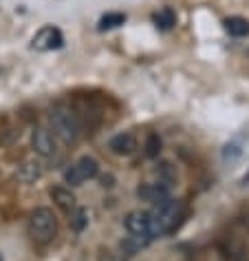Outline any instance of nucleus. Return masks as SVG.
<instances>
[{
	"mask_svg": "<svg viewBox=\"0 0 249 261\" xmlns=\"http://www.w3.org/2000/svg\"><path fill=\"white\" fill-rule=\"evenodd\" d=\"M148 215H150V237L159 239L179 228L181 219L185 217V206L179 199L168 197L159 201V204H154L152 211H148Z\"/></svg>",
	"mask_w": 249,
	"mask_h": 261,
	"instance_id": "f257e3e1",
	"label": "nucleus"
},
{
	"mask_svg": "<svg viewBox=\"0 0 249 261\" xmlns=\"http://www.w3.org/2000/svg\"><path fill=\"white\" fill-rule=\"evenodd\" d=\"M49 122H51V128H53V135L64 144H75L82 135V122L77 113L71 107H55L49 115Z\"/></svg>",
	"mask_w": 249,
	"mask_h": 261,
	"instance_id": "f03ea898",
	"label": "nucleus"
},
{
	"mask_svg": "<svg viewBox=\"0 0 249 261\" xmlns=\"http://www.w3.org/2000/svg\"><path fill=\"white\" fill-rule=\"evenodd\" d=\"M29 234L36 244H51L57 234V217L47 206H38L29 215Z\"/></svg>",
	"mask_w": 249,
	"mask_h": 261,
	"instance_id": "7ed1b4c3",
	"label": "nucleus"
},
{
	"mask_svg": "<svg viewBox=\"0 0 249 261\" xmlns=\"http://www.w3.org/2000/svg\"><path fill=\"white\" fill-rule=\"evenodd\" d=\"M100 175V162L90 155H82L80 160H75L67 171H64V181L71 186H82L84 181L95 179Z\"/></svg>",
	"mask_w": 249,
	"mask_h": 261,
	"instance_id": "20e7f679",
	"label": "nucleus"
},
{
	"mask_svg": "<svg viewBox=\"0 0 249 261\" xmlns=\"http://www.w3.org/2000/svg\"><path fill=\"white\" fill-rule=\"evenodd\" d=\"M137 146H139V140L133 130H121L108 140V151L117 158H130L137 151Z\"/></svg>",
	"mask_w": 249,
	"mask_h": 261,
	"instance_id": "39448f33",
	"label": "nucleus"
},
{
	"mask_svg": "<svg viewBox=\"0 0 249 261\" xmlns=\"http://www.w3.org/2000/svg\"><path fill=\"white\" fill-rule=\"evenodd\" d=\"M31 146H34L36 155H40V158H51V155H55L53 133L44 126H36L34 133H31Z\"/></svg>",
	"mask_w": 249,
	"mask_h": 261,
	"instance_id": "423d86ee",
	"label": "nucleus"
},
{
	"mask_svg": "<svg viewBox=\"0 0 249 261\" xmlns=\"http://www.w3.org/2000/svg\"><path fill=\"white\" fill-rule=\"evenodd\" d=\"M170 191H172V186L168 184H161V181H146V184H141L137 188V197L141 201H148V204H159V201L168 199L170 197Z\"/></svg>",
	"mask_w": 249,
	"mask_h": 261,
	"instance_id": "0eeeda50",
	"label": "nucleus"
},
{
	"mask_svg": "<svg viewBox=\"0 0 249 261\" xmlns=\"http://www.w3.org/2000/svg\"><path fill=\"white\" fill-rule=\"evenodd\" d=\"M62 44H64V36L57 27H44L38 31V36L34 38V49H38V51L60 49Z\"/></svg>",
	"mask_w": 249,
	"mask_h": 261,
	"instance_id": "6e6552de",
	"label": "nucleus"
},
{
	"mask_svg": "<svg viewBox=\"0 0 249 261\" xmlns=\"http://www.w3.org/2000/svg\"><path fill=\"white\" fill-rule=\"evenodd\" d=\"M123 226L130 234H150V215L148 211H130L123 219Z\"/></svg>",
	"mask_w": 249,
	"mask_h": 261,
	"instance_id": "1a4fd4ad",
	"label": "nucleus"
},
{
	"mask_svg": "<svg viewBox=\"0 0 249 261\" xmlns=\"http://www.w3.org/2000/svg\"><path fill=\"white\" fill-rule=\"evenodd\" d=\"M44 175V164L40 160H29L24 162V164H20V168H18L16 177L22 181V184H34V181H38Z\"/></svg>",
	"mask_w": 249,
	"mask_h": 261,
	"instance_id": "9d476101",
	"label": "nucleus"
},
{
	"mask_svg": "<svg viewBox=\"0 0 249 261\" xmlns=\"http://www.w3.org/2000/svg\"><path fill=\"white\" fill-rule=\"evenodd\" d=\"M49 195H51V199H53L55 204L60 206L62 211H67V213H71L77 206V199H75L73 191L67 188V186H51L49 188Z\"/></svg>",
	"mask_w": 249,
	"mask_h": 261,
	"instance_id": "9b49d317",
	"label": "nucleus"
},
{
	"mask_svg": "<svg viewBox=\"0 0 249 261\" xmlns=\"http://www.w3.org/2000/svg\"><path fill=\"white\" fill-rule=\"evenodd\" d=\"M152 175L157 177V181H161V184H168V186H172L174 181H176V168H174L172 162H168V160L157 162L154 168H152Z\"/></svg>",
	"mask_w": 249,
	"mask_h": 261,
	"instance_id": "f8f14e48",
	"label": "nucleus"
},
{
	"mask_svg": "<svg viewBox=\"0 0 249 261\" xmlns=\"http://www.w3.org/2000/svg\"><path fill=\"white\" fill-rule=\"evenodd\" d=\"M150 241H152L150 234H130V237L121 241V250L126 254H137L139 250H143V248H148Z\"/></svg>",
	"mask_w": 249,
	"mask_h": 261,
	"instance_id": "ddd939ff",
	"label": "nucleus"
},
{
	"mask_svg": "<svg viewBox=\"0 0 249 261\" xmlns=\"http://www.w3.org/2000/svg\"><path fill=\"white\" fill-rule=\"evenodd\" d=\"M225 31L232 38H245L249 36V20H245V18H240V16H229L225 18Z\"/></svg>",
	"mask_w": 249,
	"mask_h": 261,
	"instance_id": "4468645a",
	"label": "nucleus"
},
{
	"mask_svg": "<svg viewBox=\"0 0 249 261\" xmlns=\"http://www.w3.org/2000/svg\"><path fill=\"white\" fill-rule=\"evenodd\" d=\"M152 20H154V24L159 27L161 31H170L176 24V14L170 7H163V9H159L157 14L152 16Z\"/></svg>",
	"mask_w": 249,
	"mask_h": 261,
	"instance_id": "2eb2a0df",
	"label": "nucleus"
},
{
	"mask_svg": "<svg viewBox=\"0 0 249 261\" xmlns=\"http://www.w3.org/2000/svg\"><path fill=\"white\" fill-rule=\"evenodd\" d=\"M69 224H71V228H73L75 232H82L84 228L88 226V213L84 211V208L75 206L73 211L69 213Z\"/></svg>",
	"mask_w": 249,
	"mask_h": 261,
	"instance_id": "dca6fc26",
	"label": "nucleus"
},
{
	"mask_svg": "<svg viewBox=\"0 0 249 261\" xmlns=\"http://www.w3.org/2000/svg\"><path fill=\"white\" fill-rule=\"evenodd\" d=\"M126 22V14H119V11H110V14L100 18V31H110L117 29Z\"/></svg>",
	"mask_w": 249,
	"mask_h": 261,
	"instance_id": "f3484780",
	"label": "nucleus"
},
{
	"mask_svg": "<svg viewBox=\"0 0 249 261\" xmlns=\"http://www.w3.org/2000/svg\"><path fill=\"white\" fill-rule=\"evenodd\" d=\"M161 138L157 133H150L148 138H146V144H143V148H146V158L150 160H157L159 158V153H161Z\"/></svg>",
	"mask_w": 249,
	"mask_h": 261,
	"instance_id": "a211bd4d",
	"label": "nucleus"
},
{
	"mask_svg": "<svg viewBox=\"0 0 249 261\" xmlns=\"http://www.w3.org/2000/svg\"><path fill=\"white\" fill-rule=\"evenodd\" d=\"M240 153H242V148L236 144V142H229V144L223 148V160H225V162H234Z\"/></svg>",
	"mask_w": 249,
	"mask_h": 261,
	"instance_id": "6ab92c4d",
	"label": "nucleus"
},
{
	"mask_svg": "<svg viewBox=\"0 0 249 261\" xmlns=\"http://www.w3.org/2000/svg\"><path fill=\"white\" fill-rule=\"evenodd\" d=\"M234 261H249V254L245 250H238V252H234Z\"/></svg>",
	"mask_w": 249,
	"mask_h": 261,
	"instance_id": "aec40b11",
	"label": "nucleus"
},
{
	"mask_svg": "<svg viewBox=\"0 0 249 261\" xmlns=\"http://www.w3.org/2000/svg\"><path fill=\"white\" fill-rule=\"evenodd\" d=\"M0 261H3V259H0Z\"/></svg>",
	"mask_w": 249,
	"mask_h": 261,
	"instance_id": "412c9836",
	"label": "nucleus"
}]
</instances>
